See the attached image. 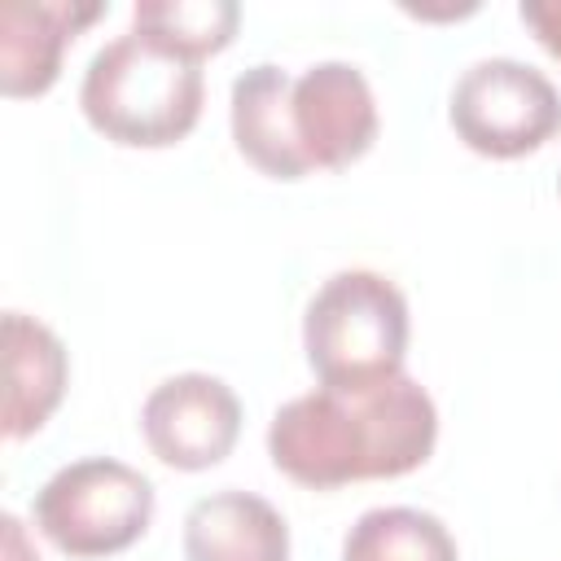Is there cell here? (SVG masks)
Returning a JSON list of instances; mask_svg holds the SVG:
<instances>
[{"mask_svg": "<svg viewBox=\"0 0 561 561\" xmlns=\"http://www.w3.org/2000/svg\"><path fill=\"white\" fill-rule=\"evenodd\" d=\"M0 530H4V543H0V561H39V552L26 543V530L13 513L0 517Z\"/></svg>", "mask_w": 561, "mask_h": 561, "instance_id": "15", "label": "cell"}, {"mask_svg": "<svg viewBox=\"0 0 561 561\" xmlns=\"http://www.w3.org/2000/svg\"><path fill=\"white\" fill-rule=\"evenodd\" d=\"M408 298L368 267L329 276L302 316V351L324 390H373L403 377Z\"/></svg>", "mask_w": 561, "mask_h": 561, "instance_id": "3", "label": "cell"}, {"mask_svg": "<svg viewBox=\"0 0 561 561\" xmlns=\"http://www.w3.org/2000/svg\"><path fill=\"white\" fill-rule=\"evenodd\" d=\"M140 434L162 465L202 473L237 447L241 399L210 373H175L149 390L140 408Z\"/></svg>", "mask_w": 561, "mask_h": 561, "instance_id": "7", "label": "cell"}, {"mask_svg": "<svg viewBox=\"0 0 561 561\" xmlns=\"http://www.w3.org/2000/svg\"><path fill=\"white\" fill-rule=\"evenodd\" d=\"M517 13L530 26V35L561 61V0H522Z\"/></svg>", "mask_w": 561, "mask_h": 561, "instance_id": "14", "label": "cell"}, {"mask_svg": "<svg viewBox=\"0 0 561 561\" xmlns=\"http://www.w3.org/2000/svg\"><path fill=\"white\" fill-rule=\"evenodd\" d=\"M4 438H31L66 394V346L61 337L22 311H4Z\"/></svg>", "mask_w": 561, "mask_h": 561, "instance_id": "9", "label": "cell"}, {"mask_svg": "<svg viewBox=\"0 0 561 561\" xmlns=\"http://www.w3.org/2000/svg\"><path fill=\"white\" fill-rule=\"evenodd\" d=\"M434 443L438 408L430 390L408 373L373 390L320 386L276 408L267 425L272 465L307 491L403 478L430 460Z\"/></svg>", "mask_w": 561, "mask_h": 561, "instance_id": "1", "label": "cell"}, {"mask_svg": "<svg viewBox=\"0 0 561 561\" xmlns=\"http://www.w3.org/2000/svg\"><path fill=\"white\" fill-rule=\"evenodd\" d=\"M342 561H460L451 530L408 504L368 508L342 539Z\"/></svg>", "mask_w": 561, "mask_h": 561, "instance_id": "13", "label": "cell"}, {"mask_svg": "<svg viewBox=\"0 0 561 561\" xmlns=\"http://www.w3.org/2000/svg\"><path fill=\"white\" fill-rule=\"evenodd\" d=\"M447 118L473 153L526 158L561 131V92L526 61L486 57L456 79Z\"/></svg>", "mask_w": 561, "mask_h": 561, "instance_id": "5", "label": "cell"}, {"mask_svg": "<svg viewBox=\"0 0 561 561\" xmlns=\"http://www.w3.org/2000/svg\"><path fill=\"white\" fill-rule=\"evenodd\" d=\"M184 561H289V526L254 491H215L184 517Z\"/></svg>", "mask_w": 561, "mask_h": 561, "instance_id": "10", "label": "cell"}, {"mask_svg": "<svg viewBox=\"0 0 561 561\" xmlns=\"http://www.w3.org/2000/svg\"><path fill=\"white\" fill-rule=\"evenodd\" d=\"M105 18L101 0H4L0 4V92L9 101L44 96L61 75L66 44Z\"/></svg>", "mask_w": 561, "mask_h": 561, "instance_id": "8", "label": "cell"}, {"mask_svg": "<svg viewBox=\"0 0 561 561\" xmlns=\"http://www.w3.org/2000/svg\"><path fill=\"white\" fill-rule=\"evenodd\" d=\"M241 26V9L232 0H140L131 9V31L149 44L202 66L224 53Z\"/></svg>", "mask_w": 561, "mask_h": 561, "instance_id": "12", "label": "cell"}, {"mask_svg": "<svg viewBox=\"0 0 561 561\" xmlns=\"http://www.w3.org/2000/svg\"><path fill=\"white\" fill-rule=\"evenodd\" d=\"M202 70L136 31L96 48L79 83L88 127L123 149L180 145L202 118Z\"/></svg>", "mask_w": 561, "mask_h": 561, "instance_id": "2", "label": "cell"}, {"mask_svg": "<svg viewBox=\"0 0 561 561\" xmlns=\"http://www.w3.org/2000/svg\"><path fill=\"white\" fill-rule=\"evenodd\" d=\"M31 517L35 530L66 557H114L149 530L153 482L114 456H83L61 465L35 491Z\"/></svg>", "mask_w": 561, "mask_h": 561, "instance_id": "4", "label": "cell"}, {"mask_svg": "<svg viewBox=\"0 0 561 561\" xmlns=\"http://www.w3.org/2000/svg\"><path fill=\"white\" fill-rule=\"evenodd\" d=\"M289 79L294 75H285L280 66L259 61L245 75H237L232 105H228L237 153L272 180L307 175V167L294 149V136H289Z\"/></svg>", "mask_w": 561, "mask_h": 561, "instance_id": "11", "label": "cell"}, {"mask_svg": "<svg viewBox=\"0 0 561 561\" xmlns=\"http://www.w3.org/2000/svg\"><path fill=\"white\" fill-rule=\"evenodd\" d=\"M377 96L359 66L316 61L289 79V136L311 171H342L377 140Z\"/></svg>", "mask_w": 561, "mask_h": 561, "instance_id": "6", "label": "cell"}]
</instances>
